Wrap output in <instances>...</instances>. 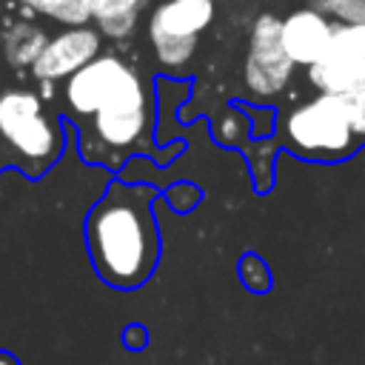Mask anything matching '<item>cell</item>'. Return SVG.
Listing matches in <instances>:
<instances>
[{"mask_svg": "<svg viewBox=\"0 0 365 365\" xmlns=\"http://www.w3.org/2000/svg\"><path fill=\"white\" fill-rule=\"evenodd\" d=\"M86 248L94 274L117 291L145 285L160 262L154 188L114 180L86 214Z\"/></svg>", "mask_w": 365, "mask_h": 365, "instance_id": "6da1fadb", "label": "cell"}, {"mask_svg": "<svg viewBox=\"0 0 365 365\" xmlns=\"http://www.w3.org/2000/svg\"><path fill=\"white\" fill-rule=\"evenodd\" d=\"M63 125L37 91H0V165H14L26 177H43L63 154Z\"/></svg>", "mask_w": 365, "mask_h": 365, "instance_id": "7a4b0ae2", "label": "cell"}, {"mask_svg": "<svg viewBox=\"0 0 365 365\" xmlns=\"http://www.w3.org/2000/svg\"><path fill=\"white\" fill-rule=\"evenodd\" d=\"M151 125V97L143 77L128 66L100 108L83 120L80 154L88 163H114L134 151Z\"/></svg>", "mask_w": 365, "mask_h": 365, "instance_id": "3957f363", "label": "cell"}, {"mask_svg": "<svg viewBox=\"0 0 365 365\" xmlns=\"http://www.w3.org/2000/svg\"><path fill=\"white\" fill-rule=\"evenodd\" d=\"M282 131L288 148L308 160L348 157L354 151V137H356L348 123L342 97L336 94H317L314 100L288 111Z\"/></svg>", "mask_w": 365, "mask_h": 365, "instance_id": "277c9868", "label": "cell"}, {"mask_svg": "<svg viewBox=\"0 0 365 365\" xmlns=\"http://www.w3.org/2000/svg\"><path fill=\"white\" fill-rule=\"evenodd\" d=\"M214 20V0H163L148 20V40L154 57L165 68H182L194 48L200 31Z\"/></svg>", "mask_w": 365, "mask_h": 365, "instance_id": "5b68a950", "label": "cell"}, {"mask_svg": "<svg viewBox=\"0 0 365 365\" xmlns=\"http://www.w3.org/2000/svg\"><path fill=\"white\" fill-rule=\"evenodd\" d=\"M294 63L282 48V20L274 14H259L248 31V54L242 80L248 91L259 100H271L291 83Z\"/></svg>", "mask_w": 365, "mask_h": 365, "instance_id": "8992f818", "label": "cell"}, {"mask_svg": "<svg viewBox=\"0 0 365 365\" xmlns=\"http://www.w3.org/2000/svg\"><path fill=\"white\" fill-rule=\"evenodd\" d=\"M308 80L319 94H336L365 83V23H334L325 54L308 68Z\"/></svg>", "mask_w": 365, "mask_h": 365, "instance_id": "52a82bcc", "label": "cell"}, {"mask_svg": "<svg viewBox=\"0 0 365 365\" xmlns=\"http://www.w3.org/2000/svg\"><path fill=\"white\" fill-rule=\"evenodd\" d=\"M100 46H103V34L91 26L63 29L60 34L48 37L40 57L31 66V74H34V80H40L46 86L57 83V80L66 83L71 74H77L83 66H88L94 57H100Z\"/></svg>", "mask_w": 365, "mask_h": 365, "instance_id": "ba28073f", "label": "cell"}, {"mask_svg": "<svg viewBox=\"0 0 365 365\" xmlns=\"http://www.w3.org/2000/svg\"><path fill=\"white\" fill-rule=\"evenodd\" d=\"M128 63L117 54H100L88 66H83L77 74H71L63 83V103L74 120H88L100 103L108 97V91L117 86V80L125 74Z\"/></svg>", "mask_w": 365, "mask_h": 365, "instance_id": "9c48e42d", "label": "cell"}, {"mask_svg": "<svg viewBox=\"0 0 365 365\" xmlns=\"http://www.w3.org/2000/svg\"><path fill=\"white\" fill-rule=\"evenodd\" d=\"M331 34L334 23L317 9H299L282 20V48L294 66L311 68L325 54Z\"/></svg>", "mask_w": 365, "mask_h": 365, "instance_id": "30bf717a", "label": "cell"}, {"mask_svg": "<svg viewBox=\"0 0 365 365\" xmlns=\"http://www.w3.org/2000/svg\"><path fill=\"white\" fill-rule=\"evenodd\" d=\"M46 43L48 37L40 26L29 20H17L3 31V57L14 68H31Z\"/></svg>", "mask_w": 365, "mask_h": 365, "instance_id": "8fae6325", "label": "cell"}, {"mask_svg": "<svg viewBox=\"0 0 365 365\" xmlns=\"http://www.w3.org/2000/svg\"><path fill=\"white\" fill-rule=\"evenodd\" d=\"M88 3H91L94 29L108 37H128L145 6V0H88Z\"/></svg>", "mask_w": 365, "mask_h": 365, "instance_id": "7c38bea8", "label": "cell"}, {"mask_svg": "<svg viewBox=\"0 0 365 365\" xmlns=\"http://www.w3.org/2000/svg\"><path fill=\"white\" fill-rule=\"evenodd\" d=\"M20 3L29 6L31 11L43 14V17L63 23L66 29L86 26L91 20V3L88 0H20Z\"/></svg>", "mask_w": 365, "mask_h": 365, "instance_id": "4fadbf2b", "label": "cell"}, {"mask_svg": "<svg viewBox=\"0 0 365 365\" xmlns=\"http://www.w3.org/2000/svg\"><path fill=\"white\" fill-rule=\"evenodd\" d=\"M314 9L339 23H365V0H314Z\"/></svg>", "mask_w": 365, "mask_h": 365, "instance_id": "5bb4252c", "label": "cell"}, {"mask_svg": "<svg viewBox=\"0 0 365 365\" xmlns=\"http://www.w3.org/2000/svg\"><path fill=\"white\" fill-rule=\"evenodd\" d=\"M240 279L248 291H268L271 285V271L257 254H245L240 259Z\"/></svg>", "mask_w": 365, "mask_h": 365, "instance_id": "9a60e30c", "label": "cell"}, {"mask_svg": "<svg viewBox=\"0 0 365 365\" xmlns=\"http://www.w3.org/2000/svg\"><path fill=\"white\" fill-rule=\"evenodd\" d=\"M342 106L348 114V123L356 137H365V83L342 94Z\"/></svg>", "mask_w": 365, "mask_h": 365, "instance_id": "2e32d148", "label": "cell"}, {"mask_svg": "<svg viewBox=\"0 0 365 365\" xmlns=\"http://www.w3.org/2000/svg\"><path fill=\"white\" fill-rule=\"evenodd\" d=\"M125 342H128L131 348L143 345V342H145V331H143L140 325H131V328H125Z\"/></svg>", "mask_w": 365, "mask_h": 365, "instance_id": "e0dca14e", "label": "cell"}, {"mask_svg": "<svg viewBox=\"0 0 365 365\" xmlns=\"http://www.w3.org/2000/svg\"><path fill=\"white\" fill-rule=\"evenodd\" d=\"M0 365H20V359L11 354V351H6V348H0Z\"/></svg>", "mask_w": 365, "mask_h": 365, "instance_id": "ac0fdd59", "label": "cell"}]
</instances>
